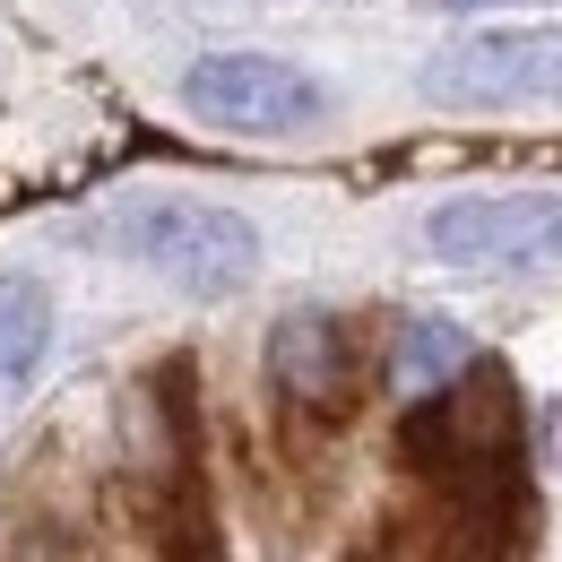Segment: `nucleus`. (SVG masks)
<instances>
[{"label":"nucleus","mask_w":562,"mask_h":562,"mask_svg":"<svg viewBox=\"0 0 562 562\" xmlns=\"http://www.w3.org/2000/svg\"><path fill=\"white\" fill-rule=\"evenodd\" d=\"M104 243L191 303H225L260 278V225L216 200H131L104 225Z\"/></svg>","instance_id":"1"},{"label":"nucleus","mask_w":562,"mask_h":562,"mask_svg":"<svg viewBox=\"0 0 562 562\" xmlns=\"http://www.w3.org/2000/svg\"><path fill=\"white\" fill-rule=\"evenodd\" d=\"M182 113L225 139H303L329 122V87L278 53H200L182 70Z\"/></svg>","instance_id":"2"},{"label":"nucleus","mask_w":562,"mask_h":562,"mask_svg":"<svg viewBox=\"0 0 562 562\" xmlns=\"http://www.w3.org/2000/svg\"><path fill=\"white\" fill-rule=\"evenodd\" d=\"M441 269H562V191H468L424 216Z\"/></svg>","instance_id":"3"},{"label":"nucleus","mask_w":562,"mask_h":562,"mask_svg":"<svg viewBox=\"0 0 562 562\" xmlns=\"http://www.w3.org/2000/svg\"><path fill=\"white\" fill-rule=\"evenodd\" d=\"M269 390H278V407L294 424L338 432L363 407V338H355V321L312 312V303L285 312L278 329H269Z\"/></svg>","instance_id":"4"},{"label":"nucleus","mask_w":562,"mask_h":562,"mask_svg":"<svg viewBox=\"0 0 562 562\" xmlns=\"http://www.w3.org/2000/svg\"><path fill=\"white\" fill-rule=\"evenodd\" d=\"M432 104L485 113V104H562V44L554 35H459L416 70Z\"/></svg>","instance_id":"5"},{"label":"nucleus","mask_w":562,"mask_h":562,"mask_svg":"<svg viewBox=\"0 0 562 562\" xmlns=\"http://www.w3.org/2000/svg\"><path fill=\"white\" fill-rule=\"evenodd\" d=\"M44 355H53V294L26 269H0V407L44 372Z\"/></svg>","instance_id":"6"},{"label":"nucleus","mask_w":562,"mask_h":562,"mask_svg":"<svg viewBox=\"0 0 562 562\" xmlns=\"http://www.w3.org/2000/svg\"><path fill=\"white\" fill-rule=\"evenodd\" d=\"M468 363H476V338H468L459 321H407V329H398V355H390V381H398V398H424V390L459 381Z\"/></svg>","instance_id":"7"},{"label":"nucleus","mask_w":562,"mask_h":562,"mask_svg":"<svg viewBox=\"0 0 562 562\" xmlns=\"http://www.w3.org/2000/svg\"><path fill=\"white\" fill-rule=\"evenodd\" d=\"M432 9H450V18H476V9H546V0H432Z\"/></svg>","instance_id":"8"}]
</instances>
